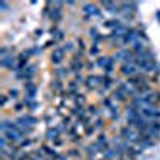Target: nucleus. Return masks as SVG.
Here are the masks:
<instances>
[{"instance_id":"2eb2a0df","label":"nucleus","mask_w":160,"mask_h":160,"mask_svg":"<svg viewBox=\"0 0 160 160\" xmlns=\"http://www.w3.org/2000/svg\"><path fill=\"white\" fill-rule=\"evenodd\" d=\"M131 51L135 53V56H139V55H142V53H146V45H144L142 42H139V40H138L136 43H133Z\"/></svg>"},{"instance_id":"6ab92c4d","label":"nucleus","mask_w":160,"mask_h":160,"mask_svg":"<svg viewBox=\"0 0 160 160\" xmlns=\"http://www.w3.org/2000/svg\"><path fill=\"white\" fill-rule=\"evenodd\" d=\"M83 11L87 13V15H90V16H93V15H99V10L95 7V5H93V3H87L85 7H83Z\"/></svg>"},{"instance_id":"dca6fc26","label":"nucleus","mask_w":160,"mask_h":160,"mask_svg":"<svg viewBox=\"0 0 160 160\" xmlns=\"http://www.w3.org/2000/svg\"><path fill=\"white\" fill-rule=\"evenodd\" d=\"M112 98L114 99H117L118 102H125L127 99H128V96L125 95V93L122 91V90H120V88H115L114 91H112Z\"/></svg>"},{"instance_id":"f704fd0d","label":"nucleus","mask_w":160,"mask_h":160,"mask_svg":"<svg viewBox=\"0 0 160 160\" xmlns=\"http://www.w3.org/2000/svg\"><path fill=\"white\" fill-rule=\"evenodd\" d=\"M101 160H106V158H104V157H102V158H101Z\"/></svg>"},{"instance_id":"7ed1b4c3","label":"nucleus","mask_w":160,"mask_h":160,"mask_svg":"<svg viewBox=\"0 0 160 160\" xmlns=\"http://www.w3.org/2000/svg\"><path fill=\"white\" fill-rule=\"evenodd\" d=\"M64 58H66V51H64L62 47H56L55 50L51 51V55H50V61H51V64H55L56 68L62 64Z\"/></svg>"},{"instance_id":"f03ea898","label":"nucleus","mask_w":160,"mask_h":160,"mask_svg":"<svg viewBox=\"0 0 160 160\" xmlns=\"http://www.w3.org/2000/svg\"><path fill=\"white\" fill-rule=\"evenodd\" d=\"M114 59L115 61H122L123 64L125 62H133V59H135V53H133L131 50H128V48H122V50H118L114 55Z\"/></svg>"},{"instance_id":"f3484780","label":"nucleus","mask_w":160,"mask_h":160,"mask_svg":"<svg viewBox=\"0 0 160 160\" xmlns=\"http://www.w3.org/2000/svg\"><path fill=\"white\" fill-rule=\"evenodd\" d=\"M51 90L55 91V93H66V91H64V87H62V80L53 78V82H51Z\"/></svg>"},{"instance_id":"bb28decb","label":"nucleus","mask_w":160,"mask_h":160,"mask_svg":"<svg viewBox=\"0 0 160 160\" xmlns=\"http://www.w3.org/2000/svg\"><path fill=\"white\" fill-rule=\"evenodd\" d=\"M88 34H90V37H91V38H93V42H95V40H96V38H98V37H99V34H98V31H96V29H95V28H91V29H90V32H88Z\"/></svg>"},{"instance_id":"4468645a","label":"nucleus","mask_w":160,"mask_h":160,"mask_svg":"<svg viewBox=\"0 0 160 160\" xmlns=\"http://www.w3.org/2000/svg\"><path fill=\"white\" fill-rule=\"evenodd\" d=\"M69 72H71L69 68H61V66H58V68H55V71H53V75H55V78L62 80L64 77H68Z\"/></svg>"},{"instance_id":"f257e3e1","label":"nucleus","mask_w":160,"mask_h":160,"mask_svg":"<svg viewBox=\"0 0 160 160\" xmlns=\"http://www.w3.org/2000/svg\"><path fill=\"white\" fill-rule=\"evenodd\" d=\"M139 112L144 118L160 120V108H157V106H144V108H141Z\"/></svg>"},{"instance_id":"c756f323","label":"nucleus","mask_w":160,"mask_h":160,"mask_svg":"<svg viewBox=\"0 0 160 160\" xmlns=\"http://www.w3.org/2000/svg\"><path fill=\"white\" fill-rule=\"evenodd\" d=\"M95 128H96V130H101V128H104V120H102V118H98L96 122H95Z\"/></svg>"},{"instance_id":"ddd939ff","label":"nucleus","mask_w":160,"mask_h":160,"mask_svg":"<svg viewBox=\"0 0 160 160\" xmlns=\"http://www.w3.org/2000/svg\"><path fill=\"white\" fill-rule=\"evenodd\" d=\"M114 62H115V59H114V58L101 56V58H98V59H96V62H95V64L98 66V68H101V69L104 71L106 68H109V66H111V64H114Z\"/></svg>"},{"instance_id":"0eeeda50","label":"nucleus","mask_w":160,"mask_h":160,"mask_svg":"<svg viewBox=\"0 0 160 160\" xmlns=\"http://www.w3.org/2000/svg\"><path fill=\"white\" fill-rule=\"evenodd\" d=\"M35 71H37L35 66H34V64H29V66H28V68H26L24 71H21V72L16 75V78H24L26 82H29V80H32V78H34Z\"/></svg>"},{"instance_id":"1a4fd4ad","label":"nucleus","mask_w":160,"mask_h":160,"mask_svg":"<svg viewBox=\"0 0 160 160\" xmlns=\"http://www.w3.org/2000/svg\"><path fill=\"white\" fill-rule=\"evenodd\" d=\"M40 149H42V152H43V155L47 157V158H50V160H56L61 154L59 152H56V149L53 148V146H48V144H43V146H40Z\"/></svg>"},{"instance_id":"39448f33","label":"nucleus","mask_w":160,"mask_h":160,"mask_svg":"<svg viewBox=\"0 0 160 160\" xmlns=\"http://www.w3.org/2000/svg\"><path fill=\"white\" fill-rule=\"evenodd\" d=\"M120 74H122L123 77H127V78H130V77L138 75L139 72H138V68L135 66V62H125V64L120 66Z\"/></svg>"},{"instance_id":"c9c22d12","label":"nucleus","mask_w":160,"mask_h":160,"mask_svg":"<svg viewBox=\"0 0 160 160\" xmlns=\"http://www.w3.org/2000/svg\"><path fill=\"white\" fill-rule=\"evenodd\" d=\"M90 160H91V158H90Z\"/></svg>"},{"instance_id":"423d86ee","label":"nucleus","mask_w":160,"mask_h":160,"mask_svg":"<svg viewBox=\"0 0 160 160\" xmlns=\"http://www.w3.org/2000/svg\"><path fill=\"white\" fill-rule=\"evenodd\" d=\"M138 38H139V35H138V29H128L125 34H123V37H122V45H128V43H136L138 42Z\"/></svg>"},{"instance_id":"4be33fe9","label":"nucleus","mask_w":160,"mask_h":160,"mask_svg":"<svg viewBox=\"0 0 160 160\" xmlns=\"http://www.w3.org/2000/svg\"><path fill=\"white\" fill-rule=\"evenodd\" d=\"M8 96H10L13 101H16V99L19 98V91H18L16 88H10V90H8Z\"/></svg>"},{"instance_id":"aec40b11","label":"nucleus","mask_w":160,"mask_h":160,"mask_svg":"<svg viewBox=\"0 0 160 160\" xmlns=\"http://www.w3.org/2000/svg\"><path fill=\"white\" fill-rule=\"evenodd\" d=\"M74 99H75V106H78V108H83V106L87 104V98H85L83 95H80V93H78Z\"/></svg>"},{"instance_id":"393cba45","label":"nucleus","mask_w":160,"mask_h":160,"mask_svg":"<svg viewBox=\"0 0 160 160\" xmlns=\"http://www.w3.org/2000/svg\"><path fill=\"white\" fill-rule=\"evenodd\" d=\"M102 104H104V108H108V109H112V108H114L111 98H104V99H102Z\"/></svg>"},{"instance_id":"7c9ffc66","label":"nucleus","mask_w":160,"mask_h":160,"mask_svg":"<svg viewBox=\"0 0 160 160\" xmlns=\"http://www.w3.org/2000/svg\"><path fill=\"white\" fill-rule=\"evenodd\" d=\"M7 102H8V96H7V95H2V96H0V106H2V108H5Z\"/></svg>"},{"instance_id":"20e7f679","label":"nucleus","mask_w":160,"mask_h":160,"mask_svg":"<svg viewBox=\"0 0 160 160\" xmlns=\"http://www.w3.org/2000/svg\"><path fill=\"white\" fill-rule=\"evenodd\" d=\"M83 85L87 87V90H95L98 87H102V75H95V74H90L87 78Z\"/></svg>"},{"instance_id":"473e14b6","label":"nucleus","mask_w":160,"mask_h":160,"mask_svg":"<svg viewBox=\"0 0 160 160\" xmlns=\"http://www.w3.org/2000/svg\"><path fill=\"white\" fill-rule=\"evenodd\" d=\"M155 16H157V19L160 21V11H157V13H155Z\"/></svg>"},{"instance_id":"9d476101","label":"nucleus","mask_w":160,"mask_h":160,"mask_svg":"<svg viewBox=\"0 0 160 160\" xmlns=\"http://www.w3.org/2000/svg\"><path fill=\"white\" fill-rule=\"evenodd\" d=\"M24 91H26V98L24 99H34L35 98V95H37V87H35V83L34 82H26L24 83Z\"/></svg>"},{"instance_id":"f8f14e48","label":"nucleus","mask_w":160,"mask_h":160,"mask_svg":"<svg viewBox=\"0 0 160 160\" xmlns=\"http://www.w3.org/2000/svg\"><path fill=\"white\" fill-rule=\"evenodd\" d=\"M61 136V131H59V128L58 127H51V128H48L47 130V133H45V139L47 141H55V139H58Z\"/></svg>"},{"instance_id":"412c9836","label":"nucleus","mask_w":160,"mask_h":160,"mask_svg":"<svg viewBox=\"0 0 160 160\" xmlns=\"http://www.w3.org/2000/svg\"><path fill=\"white\" fill-rule=\"evenodd\" d=\"M85 111H87V115H98V114H99L95 104H90V106H87V109H85Z\"/></svg>"},{"instance_id":"2f4dec72","label":"nucleus","mask_w":160,"mask_h":160,"mask_svg":"<svg viewBox=\"0 0 160 160\" xmlns=\"http://www.w3.org/2000/svg\"><path fill=\"white\" fill-rule=\"evenodd\" d=\"M95 66H96V64H93V62H85V68H87L88 71H91L93 68H95Z\"/></svg>"},{"instance_id":"c85d7f7f","label":"nucleus","mask_w":160,"mask_h":160,"mask_svg":"<svg viewBox=\"0 0 160 160\" xmlns=\"http://www.w3.org/2000/svg\"><path fill=\"white\" fill-rule=\"evenodd\" d=\"M62 48H64L66 53H68V51H74V43H72V42H66Z\"/></svg>"},{"instance_id":"cd10ccee","label":"nucleus","mask_w":160,"mask_h":160,"mask_svg":"<svg viewBox=\"0 0 160 160\" xmlns=\"http://www.w3.org/2000/svg\"><path fill=\"white\" fill-rule=\"evenodd\" d=\"M77 45H78V50L80 51H85L87 50V45H85V42H83L82 38H77Z\"/></svg>"},{"instance_id":"6e6552de","label":"nucleus","mask_w":160,"mask_h":160,"mask_svg":"<svg viewBox=\"0 0 160 160\" xmlns=\"http://www.w3.org/2000/svg\"><path fill=\"white\" fill-rule=\"evenodd\" d=\"M83 68H85V61H82V59H77V58H72L71 66H69V71H71L74 75H77V74H82Z\"/></svg>"},{"instance_id":"a211bd4d","label":"nucleus","mask_w":160,"mask_h":160,"mask_svg":"<svg viewBox=\"0 0 160 160\" xmlns=\"http://www.w3.org/2000/svg\"><path fill=\"white\" fill-rule=\"evenodd\" d=\"M50 34H51L53 37H55V40H62V38H64V35H66L61 29H58V26H53V28L50 29Z\"/></svg>"},{"instance_id":"b1692460","label":"nucleus","mask_w":160,"mask_h":160,"mask_svg":"<svg viewBox=\"0 0 160 160\" xmlns=\"http://www.w3.org/2000/svg\"><path fill=\"white\" fill-rule=\"evenodd\" d=\"M68 157H74V158L77 157V158H78V157H80V151H78V149H69Z\"/></svg>"},{"instance_id":"5701e85b","label":"nucleus","mask_w":160,"mask_h":160,"mask_svg":"<svg viewBox=\"0 0 160 160\" xmlns=\"http://www.w3.org/2000/svg\"><path fill=\"white\" fill-rule=\"evenodd\" d=\"M88 53L91 56H96V55H99V47L96 45V43H93L91 47H90V50H88Z\"/></svg>"},{"instance_id":"9b49d317","label":"nucleus","mask_w":160,"mask_h":160,"mask_svg":"<svg viewBox=\"0 0 160 160\" xmlns=\"http://www.w3.org/2000/svg\"><path fill=\"white\" fill-rule=\"evenodd\" d=\"M15 61H18V58H15L13 55H8V56H3L2 59H0V64H2L3 69H16Z\"/></svg>"},{"instance_id":"72a5a7b5","label":"nucleus","mask_w":160,"mask_h":160,"mask_svg":"<svg viewBox=\"0 0 160 160\" xmlns=\"http://www.w3.org/2000/svg\"><path fill=\"white\" fill-rule=\"evenodd\" d=\"M2 160H8V158H2Z\"/></svg>"},{"instance_id":"a878e982","label":"nucleus","mask_w":160,"mask_h":160,"mask_svg":"<svg viewBox=\"0 0 160 160\" xmlns=\"http://www.w3.org/2000/svg\"><path fill=\"white\" fill-rule=\"evenodd\" d=\"M51 146H56V148H61V146H64V139H62V136H59L58 139H55L51 142Z\"/></svg>"}]
</instances>
